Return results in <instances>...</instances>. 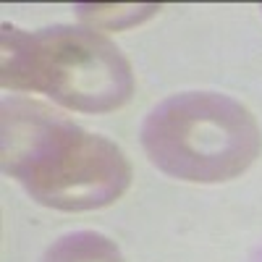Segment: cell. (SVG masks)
<instances>
[{
	"mask_svg": "<svg viewBox=\"0 0 262 262\" xmlns=\"http://www.w3.org/2000/svg\"><path fill=\"white\" fill-rule=\"evenodd\" d=\"M76 11L81 21H86L92 29L118 32L152 18L160 11V6L158 3H79Z\"/></svg>",
	"mask_w": 262,
	"mask_h": 262,
	"instance_id": "5",
	"label": "cell"
},
{
	"mask_svg": "<svg viewBox=\"0 0 262 262\" xmlns=\"http://www.w3.org/2000/svg\"><path fill=\"white\" fill-rule=\"evenodd\" d=\"M142 147L165 176L186 184L231 181L259 158L262 128L247 105L223 92H179L142 123Z\"/></svg>",
	"mask_w": 262,
	"mask_h": 262,
	"instance_id": "3",
	"label": "cell"
},
{
	"mask_svg": "<svg viewBox=\"0 0 262 262\" xmlns=\"http://www.w3.org/2000/svg\"><path fill=\"white\" fill-rule=\"evenodd\" d=\"M0 84L11 92H42L79 113H111L134 92L126 55L92 27L58 24L24 32L3 24Z\"/></svg>",
	"mask_w": 262,
	"mask_h": 262,
	"instance_id": "2",
	"label": "cell"
},
{
	"mask_svg": "<svg viewBox=\"0 0 262 262\" xmlns=\"http://www.w3.org/2000/svg\"><path fill=\"white\" fill-rule=\"evenodd\" d=\"M0 163L32 200L63 212L107 207L131 184V163L116 142L21 95L3 100Z\"/></svg>",
	"mask_w": 262,
	"mask_h": 262,
	"instance_id": "1",
	"label": "cell"
},
{
	"mask_svg": "<svg viewBox=\"0 0 262 262\" xmlns=\"http://www.w3.org/2000/svg\"><path fill=\"white\" fill-rule=\"evenodd\" d=\"M42 262H126L113 238L97 231H74L53 242Z\"/></svg>",
	"mask_w": 262,
	"mask_h": 262,
	"instance_id": "4",
	"label": "cell"
}]
</instances>
